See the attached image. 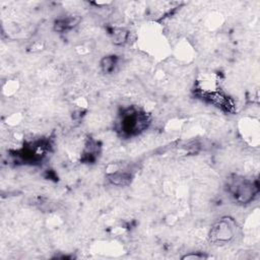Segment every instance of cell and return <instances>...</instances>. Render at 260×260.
I'll return each mask as SVG.
<instances>
[{
  "mask_svg": "<svg viewBox=\"0 0 260 260\" xmlns=\"http://www.w3.org/2000/svg\"><path fill=\"white\" fill-rule=\"evenodd\" d=\"M149 123L148 116L145 113L134 109L126 110L121 117V131L126 135H133L143 131Z\"/></svg>",
  "mask_w": 260,
  "mask_h": 260,
  "instance_id": "6da1fadb",
  "label": "cell"
},
{
  "mask_svg": "<svg viewBox=\"0 0 260 260\" xmlns=\"http://www.w3.org/2000/svg\"><path fill=\"white\" fill-rule=\"evenodd\" d=\"M229 188L234 198L241 203L251 201L254 195L257 193V186L244 179H234L230 183Z\"/></svg>",
  "mask_w": 260,
  "mask_h": 260,
  "instance_id": "7a4b0ae2",
  "label": "cell"
},
{
  "mask_svg": "<svg viewBox=\"0 0 260 260\" xmlns=\"http://www.w3.org/2000/svg\"><path fill=\"white\" fill-rule=\"evenodd\" d=\"M235 226L232 220L221 219L218 221L210 232V239L213 242H228L234 237Z\"/></svg>",
  "mask_w": 260,
  "mask_h": 260,
  "instance_id": "3957f363",
  "label": "cell"
},
{
  "mask_svg": "<svg viewBox=\"0 0 260 260\" xmlns=\"http://www.w3.org/2000/svg\"><path fill=\"white\" fill-rule=\"evenodd\" d=\"M116 66V58L112 57H106L102 61V67L105 72H112Z\"/></svg>",
  "mask_w": 260,
  "mask_h": 260,
  "instance_id": "277c9868",
  "label": "cell"
}]
</instances>
